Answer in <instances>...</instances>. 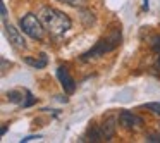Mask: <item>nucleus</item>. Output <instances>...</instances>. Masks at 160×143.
<instances>
[{"label": "nucleus", "instance_id": "nucleus-1", "mask_svg": "<svg viewBox=\"0 0 160 143\" xmlns=\"http://www.w3.org/2000/svg\"><path fill=\"white\" fill-rule=\"evenodd\" d=\"M40 19H42L45 29L50 33L52 36H62L66 35L67 31L71 29L72 23H71L69 16L64 14L62 11L53 7H42L38 12Z\"/></svg>", "mask_w": 160, "mask_h": 143}, {"label": "nucleus", "instance_id": "nucleus-2", "mask_svg": "<svg viewBox=\"0 0 160 143\" xmlns=\"http://www.w3.org/2000/svg\"><path fill=\"white\" fill-rule=\"evenodd\" d=\"M121 38H122L121 36V28L112 29L107 36H103V38L98 40L88 52L81 54V57H79L81 62H90V60H95V59H98V57H102V55H105V54L115 50L119 45H121Z\"/></svg>", "mask_w": 160, "mask_h": 143}, {"label": "nucleus", "instance_id": "nucleus-3", "mask_svg": "<svg viewBox=\"0 0 160 143\" xmlns=\"http://www.w3.org/2000/svg\"><path fill=\"white\" fill-rule=\"evenodd\" d=\"M19 26H21L22 33L29 36L33 40H43V31H45V26H43L40 16H35V14H26L19 19Z\"/></svg>", "mask_w": 160, "mask_h": 143}, {"label": "nucleus", "instance_id": "nucleus-4", "mask_svg": "<svg viewBox=\"0 0 160 143\" xmlns=\"http://www.w3.org/2000/svg\"><path fill=\"white\" fill-rule=\"evenodd\" d=\"M7 100L12 102V104H16V105H21V107H24V109H28V107H31V105L36 104L35 95L29 90H21V88L7 91Z\"/></svg>", "mask_w": 160, "mask_h": 143}, {"label": "nucleus", "instance_id": "nucleus-5", "mask_svg": "<svg viewBox=\"0 0 160 143\" xmlns=\"http://www.w3.org/2000/svg\"><path fill=\"white\" fill-rule=\"evenodd\" d=\"M117 117H119V124L124 129H128V131H136V129H139L143 126V119L129 110H121V114Z\"/></svg>", "mask_w": 160, "mask_h": 143}, {"label": "nucleus", "instance_id": "nucleus-6", "mask_svg": "<svg viewBox=\"0 0 160 143\" xmlns=\"http://www.w3.org/2000/svg\"><path fill=\"white\" fill-rule=\"evenodd\" d=\"M57 79H59V83L62 84L64 91H66L67 95H72L74 91H76V81L72 79V76L69 74V71H67L66 66L57 67Z\"/></svg>", "mask_w": 160, "mask_h": 143}, {"label": "nucleus", "instance_id": "nucleus-7", "mask_svg": "<svg viewBox=\"0 0 160 143\" xmlns=\"http://www.w3.org/2000/svg\"><path fill=\"white\" fill-rule=\"evenodd\" d=\"M4 28H5V35H7V38H9V43H12L16 49H26L24 36H22V33L19 31L16 26H12V24H9L7 21H4Z\"/></svg>", "mask_w": 160, "mask_h": 143}, {"label": "nucleus", "instance_id": "nucleus-8", "mask_svg": "<svg viewBox=\"0 0 160 143\" xmlns=\"http://www.w3.org/2000/svg\"><path fill=\"white\" fill-rule=\"evenodd\" d=\"M79 141H93V143H98V141H107V140H105V135H103V131H102V126L90 124V128H88L86 133L81 136Z\"/></svg>", "mask_w": 160, "mask_h": 143}, {"label": "nucleus", "instance_id": "nucleus-9", "mask_svg": "<svg viewBox=\"0 0 160 143\" xmlns=\"http://www.w3.org/2000/svg\"><path fill=\"white\" fill-rule=\"evenodd\" d=\"M119 122V117H115V115H107V117L103 119V122H102V131H103V135H105V140H112L114 138V135H115V129H117V124Z\"/></svg>", "mask_w": 160, "mask_h": 143}, {"label": "nucleus", "instance_id": "nucleus-10", "mask_svg": "<svg viewBox=\"0 0 160 143\" xmlns=\"http://www.w3.org/2000/svg\"><path fill=\"white\" fill-rule=\"evenodd\" d=\"M24 62L28 64V66L35 67V69H43V67H47V64H48V59H47L45 54H40L38 57H24Z\"/></svg>", "mask_w": 160, "mask_h": 143}, {"label": "nucleus", "instance_id": "nucleus-11", "mask_svg": "<svg viewBox=\"0 0 160 143\" xmlns=\"http://www.w3.org/2000/svg\"><path fill=\"white\" fill-rule=\"evenodd\" d=\"M143 109L150 110L152 114H155V115H160V102H152V104H145V105H143Z\"/></svg>", "mask_w": 160, "mask_h": 143}, {"label": "nucleus", "instance_id": "nucleus-12", "mask_svg": "<svg viewBox=\"0 0 160 143\" xmlns=\"http://www.w3.org/2000/svg\"><path fill=\"white\" fill-rule=\"evenodd\" d=\"M57 2H62V4L69 5V7H83L86 4V0H57Z\"/></svg>", "mask_w": 160, "mask_h": 143}, {"label": "nucleus", "instance_id": "nucleus-13", "mask_svg": "<svg viewBox=\"0 0 160 143\" xmlns=\"http://www.w3.org/2000/svg\"><path fill=\"white\" fill-rule=\"evenodd\" d=\"M152 50L153 52H160V36L152 40Z\"/></svg>", "mask_w": 160, "mask_h": 143}, {"label": "nucleus", "instance_id": "nucleus-14", "mask_svg": "<svg viewBox=\"0 0 160 143\" xmlns=\"http://www.w3.org/2000/svg\"><path fill=\"white\" fill-rule=\"evenodd\" d=\"M146 141L148 143H158L160 141V135H148L146 136Z\"/></svg>", "mask_w": 160, "mask_h": 143}, {"label": "nucleus", "instance_id": "nucleus-15", "mask_svg": "<svg viewBox=\"0 0 160 143\" xmlns=\"http://www.w3.org/2000/svg\"><path fill=\"white\" fill-rule=\"evenodd\" d=\"M0 11H2V18H4V21H5V19H7V9H5L4 2L0 4Z\"/></svg>", "mask_w": 160, "mask_h": 143}, {"label": "nucleus", "instance_id": "nucleus-16", "mask_svg": "<svg viewBox=\"0 0 160 143\" xmlns=\"http://www.w3.org/2000/svg\"><path fill=\"white\" fill-rule=\"evenodd\" d=\"M38 138H40V136H26V138L21 140V141L22 143H28V141H31V140H38Z\"/></svg>", "mask_w": 160, "mask_h": 143}, {"label": "nucleus", "instance_id": "nucleus-17", "mask_svg": "<svg viewBox=\"0 0 160 143\" xmlns=\"http://www.w3.org/2000/svg\"><path fill=\"white\" fill-rule=\"evenodd\" d=\"M150 5H148V0H143V11H148Z\"/></svg>", "mask_w": 160, "mask_h": 143}, {"label": "nucleus", "instance_id": "nucleus-18", "mask_svg": "<svg viewBox=\"0 0 160 143\" xmlns=\"http://www.w3.org/2000/svg\"><path fill=\"white\" fill-rule=\"evenodd\" d=\"M5 133H7V126H5V124H4V126H2V129H0V135L4 136V135H5Z\"/></svg>", "mask_w": 160, "mask_h": 143}, {"label": "nucleus", "instance_id": "nucleus-19", "mask_svg": "<svg viewBox=\"0 0 160 143\" xmlns=\"http://www.w3.org/2000/svg\"><path fill=\"white\" fill-rule=\"evenodd\" d=\"M158 66H160V57H158Z\"/></svg>", "mask_w": 160, "mask_h": 143}]
</instances>
